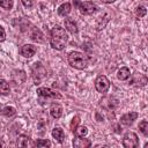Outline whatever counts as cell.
Masks as SVG:
<instances>
[{
    "instance_id": "13",
    "label": "cell",
    "mask_w": 148,
    "mask_h": 148,
    "mask_svg": "<svg viewBox=\"0 0 148 148\" xmlns=\"http://www.w3.org/2000/svg\"><path fill=\"white\" fill-rule=\"evenodd\" d=\"M50 114L54 119H59L62 116V106L59 103H53L50 108Z\"/></svg>"
},
{
    "instance_id": "5",
    "label": "cell",
    "mask_w": 148,
    "mask_h": 148,
    "mask_svg": "<svg viewBox=\"0 0 148 148\" xmlns=\"http://www.w3.org/2000/svg\"><path fill=\"white\" fill-rule=\"evenodd\" d=\"M123 146L125 148H135L139 146L138 135L133 132H127L123 138Z\"/></svg>"
},
{
    "instance_id": "7",
    "label": "cell",
    "mask_w": 148,
    "mask_h": 148,
    "mask_svg": "<svg viewBox=\"0 0 148 148\" xmlns=\"http://www.w3.org/2000/svg\"><path fill=\"white\" fill-rule=\"evenodd\" d=\"M131 77V76H130ZM147 76L142 73H135L132 75L131 80H130V84L131 86H135V87H145L147 84Z\"/></svg>"
},
{
    "instance_id": "21",
    "label": "cell",
    "mask_w": 148,
    "mask_h": 148,
    "mask_svg": "<svg viewBox=\"0 0 148 148\" xmlns=\"http://www.w3.org/2000/svg\"><path fill=\"white\" fill-rule=\"evenodd\" d=\"M76 136H86L87 134H88V128L86 127V126H77L75 130H74V132H73Z\"/></svg>"
},
{
    "instance_id": "17",
    "label": "cell",
    "mask_w": 148,
    "mask_h": 148,
    "mask_svg": "<svg viewBox=\"0 0 148 148\" xmlns=\"http://www.w3.org/2000/svg\"><path fill=\"white\" fill-rule=\"evenodd\" d=\"M52 136H53L59 143H61V142L64 141L65 133H64V131H62L60 127H54V128L52 130Z\"/></svg>"
},
{
    "instance_id": "25",
    "label": "cell",
    "mask_w": 148,
    "mask_h": 148,
    "mask_svg": "<svg viewBox=\"0 0 148 148\" xmlns=\"http://www.w3.org/2000/svg\"><path fill=\"white\" fill-rule=\"evenodd\" d=\"M147 14V9L145 6H138L136 9H135V15L138 17H143L145 15Z\"/></svg>"
},
{
    "instance_id": "22",
    "label": "cell",
    "mask_w": 148,
    "mask_h": 148,
    "mask_svg": "<svg viewBox=\"0 0 148 148\" xmlns=\"http://www.w3.org/2000/svg\"><path fill=\"white\" fill-rule=\"evenodd\" d=\"M34 147H51V141L46 139H38L34 142Z\"/></svg>"
},
{
    "instance_id": "27",
    "label": "cell",
    "mask_w": 148,
    "mask_h": 148,
    "mask_svg": "<svg viewBox=\"0 0 148 148\" xmlns=\"http://www.w3.org/2000/svg\"><path fill=\"white\" fill-rule=\"evenodd\" d=\"M22 5L27 8H31L34 5H35V0H21Z\"/></svg>"
},
{
    "instance_id": "6",
    "label": "cell",
    "mask_w": 148,
    "mask_h": 148,
    "mask_svg": "<svg viewBox=\"0 0 148 148\" xmlns=\"http://www.w3.org/2000/svg\"><path fill=\"white\" fill-rule=\"evenodd\" d=\"M79 12L83 15H92L97 10V6L91 1H83L79 5Z\"/></svg>"
},
{
    "instance_id": "19",
    "label": "cell",
    "mask_w": 148,
    "mask_h": 148,
    "mask_svg": "<svg viewBox=\"0 0 148 148\" xmlns=\"http://www.w3.org/2000/svg\"><path fill=\"white\" fill-rule=\"evenodd\" d=\"M10 91V88H9V84L6 80L3 79H0V95H8Z\"/></svg>"
},
{
    "instance_id": "2",
    "label": "cell",
    "mask_w": 148,
    "mask_h": 148,
    "mask_svg": "<svg viewBox=\"0 0 148 148\" xmlns=\"http://www.w3.org/2000/svg\"><path fill=\"white\" fill-rule=\"evenodd\" d=\"M68 64L76 69H84L89 64V58L79 51H73L68 54Z\"/></svg>"
},
{
    "instance_id": "16",
    "label": "cell",
    "mask_w": 148,
    "mask_h": 148,
    "mask_svg": "<svg viewBox=\"0 0 148 148\" xmlns=\"http://www.w3.org/2000/svg\"><path fill=\"white\" fill-rule=\"evenodd\" d=\"M72 10V6L69 2H64L58 7V14L60 16H67Z\"/></svg>"
},
{
    "instance_id": "12",
    "label": "cell",
    "mask_w": 148,
    "mask_h": 148,
    "mask_svg": "<svg viewBox=\"0 0 148 148\" xmlns=\"http://www.w3.org/2000/svg\"><path fill=\"white\" fill-rule=\"evenodd\" d=\"M65 28H66V30L68 31V32H71V34H76L77 32V24H76V22L72 18V17H66L65 18Z\"/></svg>"
},
{
    "instance_id": "20",
    "label": "cell",
    "mask_w": 148,
    "mask_h": 148,
    "mask_svg": "<svg viewBox=\"0 0 148 148\" xmlns=\"http://www.w3.org/2000/svg\"><path fill=\"white\" fill-rule=\"evenodd\" d=\"M1 113H2L5 117L10 118V117H13V116L16 114V110H15V108H13V106H5V108L1 110Z\"/></svg>"
},
{
    "instance_id": "30",
    "label": "cell",
    "mask_w": 148,
    "mask_h": 148,
    "mask_svg": "<svg viewBox=\"0 0 148 148\" xmlns=\"http://www.w3.org/2000/svg\"><path fill=\"white\" fill-rule=\"evenodd\" d=\"M102 2H104V3H113L116 0H101Z\"/></svg>"
},
{
    "instance_id": "9",
    "label": "cell",
    "mask_w": 148,
    "mask_h": 148,
    "mask_svg": "<svg viewBox=\"0 0 148 148\" xmlns=\"http://www.w3.org/2000/svg\"><path fill=\"white\" fill-rule=\"evenodd\" d=\"M138 117H139V113H138V112L131 111V112L125 113V114H123V116L120 117V123H121L123 125H125V126H131V125L134 123V120H136Z\"/></svg>"
},
{
    "instance_id": "28",
    "label": "cell",
    "mask_w": 148,
    "mask_h": 148,
    "mask_svg": "<svg viewBox=\"0 0 148 148\" xmlns=\"http://www.w3.org/2000/svg\"><path fill=\"white\" fill-rule=\"evenodd\" d=\"M6 39V32H5V29L0 25V42H3Z\"/></svg>"
},
{
    "instance_id": "8",
    "label": "cell",
    "mask_w": 148,
    "mask_h": 148,
    "mask_svg": "<svg viewBox=\"0 0 148 148\" xmlns=\"http://www.w3.org/2000/svg\"><path fill=\"white\" fill-rule=\"evenodd\" d=\"M37 95L40 96V97H44V98H61V95L57 91H53L51 90L50 88H46V87H40L37 89Z\"/></svg>"
},
{
    "instance_id": "11",
    "label": "cell",
    "mask_w": 148,
    "mask_h": 148,
    "mask_svg": "<svg viewBox=\"0 0 148 148\" xmlns=\"http://www.w3.org/2000/svg\"><path fill=\"white\" fill-rule=\"evenodd\" d=\"M73 146L75 148H88L91 146V141L83 136H76L73 139Z\"/></svg>"
},
{
    "instance_id": "23",
    "label": "cell",
    "mask_w": 148,
    "mask_h": 148,
    "mask_svg": "<svg viewBox=\"0 0 148 148\" xmlns=\"http://www.w3.org/2000/svg\"><path fill=\"white\" fill-rule=\"evenodd\" d=\"M139 130L140 132L145 135V136H148V121L147 120H142L139 123Z\"/></svg>"
},
{
    "instance_id": "4",
    "label": "cell",
    "mask_w": 148,
    "mask_h": 148,
    "mask_svg": "<svg viewBox=\"0 0 148 148\" xmlns=\"http://www.w3.org/2000/svg\"><path fill=\"white\" fill-rule=\"evenodd\" d=\"M95 88L98 92L101 94H105L108 92L109 88H110V81L105 75H99L96 77L95 80Z\"/></svg>"
},
{
    "instance_id": "3",
    "label": "cell",
    "mask_w": 148,
    "mask_h": 148,
    "mask_svg": "<svg viewBox=\"0 0 148 148\" xmlns=\"http://www.w3.org/2000/svg\"><path fill=\"white\" fill-rule=\"evenodd\" d=\"M32 77L35 81V84H39V82L46 77V69L40 62H35L32 66Z\"/></svg>"
},
{
    "instance_id": "15",
    "label": "cell",
    "mask_w": 148,
    "mask_h": 148,
    "mask_svg": "<svg viewBox=\"0 0 148 148\" xmlns=\"http://www.w3.org/2000/svg\"><path fill=\"white\" fill-rule=\"evenodd\" d=\"M130 76H131V72H130L128 67H120L117 72V77L120 81H125V80L130 79Z\"/></svg>"
},
{
    "instance_id": "10",
    "label": "cell",
    "mask_w": 148,
    "mask_h": 148,
    "mask_svg": "<svg viewBox=\"0 0 148 148\" xmlns=\"http://www.w3.org/2000/svg\"><path fill=\"white\" fill-rule=\"evenodd\" d=\"M37 49L35 45L32 44H24L21 49H20V54L23 56L24 58H31L32 56H35Z\"/></svg>"
},
{
    "instance_id": "18",
    "label": "cell",
    "mask_w": 148,
    "mask_h": 148,
    "mask_svg": "<svg viewBox=\"0 0 148 148\" xmlns=\"http://www.w3.org/2000/svg\"><path fill=\"white\" fill-rule=\"evenodd\" d=\"M30 38H31L32 40H35V42H39V43L44 42L43 34H42L40 30L37 29V28H34V29H32V31L30 32Z\"/></svg>"
},
{
    "instance_id": "26",
    "label": "cell",
    "mask_w": 148,
    "mask_h": 148,
    "mask_svg": "<svg viewBox=\"0 0 148 148\" xmlns=\"http://www.w3.org/2000/svg\"><path fill=\"white\" fill-rule=\"evenodd\" d=\"M79 124H80V117H79V116H75V117L72 119V123H71V131L74 132V130L79 126Z\"/></svg>"
},
{
    "instance_id": "29",
    "label": "cell",
    "mask_w": 148,
    "mask_h": 148,
    "mask_svg": "<svg viewBox=\"0 0 148 148\" xmlns=\"http://www.w3.org/2000/svg\"><path fill=\"white\" fill-rule=\"evenodd\" d=\"M73 3H74L75 7H79V5L81 3V1L80 0H73Z\"/></svg>"
},
{
    "instance_id": "24",
    "label": "cell",
    "mask_w": 148,
    "mask_h": 148,
    "mask_svg": "<svg viewBox=\"0 0 148 148\" xmlns=\"http://www.w3.org/2000/svg\"><path fill=\"white\" fill-rule=\"evenodd\" d=\"M0 7H2L3 9H12L13 8V0H0Z\"/></svg>"
},
{
    "instance_id": "14",
    "label": "cell",
    "mask_w": 148,
    "mask_h": 148,
    "mask_svg": "<svg viewBox=\"0 0 148 148\" xmlns=\"http://www.w3.org/2000/svg\"><path fill=\"white\" fill-rule=\"evenodd\" d=\"M16 145L18 147H34V142L31 141V139L28 135H20L17 138Z\"/></svg>"
},
{
    "instance_id": "1",
    "label": "cell",
    "mask_w": 148,
    "mask_h": 148,
    "mask_svg": "<svg viewBox=\"0 0 148 148\" xmlns=\"http://www.w3.org/2000/svg\"><path fill=\"white\" fill-rule=\"evenodd\" d=\"M68 42V35L64 28L60 25H54L51 30V37H50V45L52 49L61 51L66 47V44Z\"/></svg>"
}]
</instances>
